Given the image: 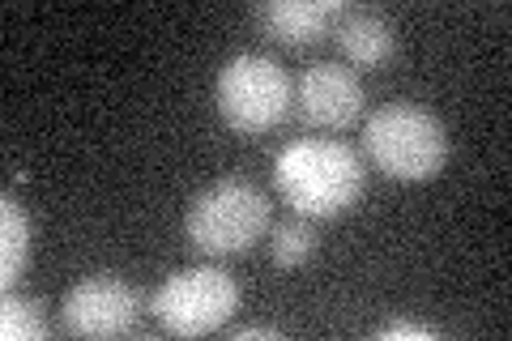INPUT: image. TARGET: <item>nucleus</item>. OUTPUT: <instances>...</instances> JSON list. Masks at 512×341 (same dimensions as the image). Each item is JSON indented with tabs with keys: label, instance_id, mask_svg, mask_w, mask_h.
<instances>
[{
	"label": "nucleus",
	"instance_id": "f257e3e1",
	"mask_svg": "<svg viewBox=\"0 0 512 341\" xmlns=\"http://www.w3.org/2000/svg\"><path fill=\"white\" fill-rule=\"evenodd\" d=\"M274 184L299 218H342L367 192V162L346 141L303 137L274 158Z\"/></svg>",
	"mask_w": 512,
	"mask_h": 341
},
{
	"label": "nucleus",
	"instance_id": "f03ea898",
	"mask_svg": "<svg viewBox=\"0 0 512 341\" xmlns=\"http://www.w3.org/2000/svg\"><path fill=\"white\" fill-rule=\"evenodd\" d=\"M363 162L397 184H427L448 162V128L419 103H389L363 120Z\"/></svg>",
	"mask_w": 512,
	"mask_h": 341
},
{
	"label": "nucleus",
	"instance_id": "7ed1b4c3",
	"mask_svg": "<svg viewBox=\"0 0 512 341\" xmlns=\"http://www.w3.org/2000/svg\"><path fill=\"white\" fill-rule=\"evenodd\" d=\"M269 231V197L244 175H222L192 197L184 235L201 256H244Z\"/></svg>",
	"mask_w": 512,
	"mask_h": 341
},
{
	"label": "nucleus",
	"instance_id": "20e7f679",
	"mask_svg": "<svg viewBox=\"0 0 512 341\" xmlns=\"http://www.w3.org/2000/svg\"><path fill=\"white\" fill-rule=\"evenodd\" d=\"M291 73L265 52H239L222 64L214 81V107L222 124L239 137H261L291 116Z\"/></svg>",
	"mask_w": 512,
	"mask_h": 341
},
{
	"label": "nucleus",
	"instance_id": "39448f33",
	"mask_svg": "<svg viewBox=\"0 0 512 341\" xmlns=\"http://www.w3.org/2000/svg\"><path fill=\"white\" fill-rule=\"evenodd\" d=\"M239 312V282L218 265L180 269L154 290V320L175 337L222 333Z\"/></svg>",
	"mask_w": 512,
	"mask_h": 341
},
{
	"label": "nucleus",
	"instance_id": "423d86ee",
	"mask_svg": "<svg viewBox=\"0 0 512 341\" xmlns=\"http://www.w3.org/2000/svg\"><path fill=\"white\" fill-rule=\"evenodd\" d=\"M141 295L120 273H86L60 299V324L73 337H124L137 333Z\"/></svg>",
	"mask_w": 512,
	"mask_h": 341
},
{
	"label": "nucleus",
	"instance_id": "0eeeda50",
	"mask_svg": "<svg viewBox=\"0 0 512 341\" xmlns=\"http://www.w3.org/2000/svg\"><path fill=\"white\" fill-rule=\"evenodd\" d=\"M295 111L308 128L320 133H346L367 111V90L359 73L338 60H316L295 81Z\"/></svg>",
	"mask_w": 512,
	"mask_h": 341
},
{
	"label": "nucleus",
	"instance_id": "6e6552de",
	"mask_svg": "<svg viewBox=\"0 0 512 341\" xmlns=\"http://www.w3.org/2000/svg\"><path fill=\"white\" fill-rule=\"evenodd\" d=\"M342 9V0H269V5H252V18L265 26L269 39L286 47H308L333 35Z\"/></svg>",
	"mask_w": 512,
	"mask_h": 341
},
{
	"label": "nucleus",
	"instance_id": "1a4fd4ad",
	"mask_svg": "<svg viewBox=\"0 0 512 341\" xmlns=\"http://www.w3.org/2000/svg\"><path fill=\"white\" fill-rule=\"evenodd\" d=\"M333 39L350 60V69H380L397 56V30L380 9H342Z\"/></svg>",
	"mask_w": 512,
	"mask_h": 341
},
{
	"label": "nucleus",
	"instance_id": "9d476101",
	"mask_svg": "<svg viewBox=\"0 0 512 341\" xmlns=\"http://www.w3.org/2000/svg\"><path fill=\"white\" fill-rule=\"evenodd\" d=\"M0 226H5V243H0V286L13 290L26 278V265H30V218H26V205L5 192L0 197Z\"/></svg>",
	"mask_w": 512,
	"mask_h": 341
},
{
	"label": "nucleus",
	"instance_id": "9b49d317",
	"mask_svg": "<svg viewBox=\"0 0 512 341\" xmlns=\"http://www.w3.org/2000/svg\"><path fill=\"white\" fill-rule=\"evenodd\" d=\"M312 256H316V231H312L308 218L274 226V239H269V261H274L278 269H299V265H308Z\"/></svg>",
	"mask_w": 512,
	"mask_h": 341
},
{
	"label": "nucleus",
	"instance_id": "f8f14e48",
	"mask_svg": "<svg viewBox=\"0 0 512 341\" xmlns=\"http://www.w3.org/2000/svg\"><path fill=\"white\" fill-rule=\"evenodd\" d=\"M0 337H5V341H39V337H47L43 303L9 295L5 303H0Z\"/></svg>",
	"mask_w": 512,
	"mask_h": 341
},
{
	"label": "nucleus",
	"instance_id": "ddd939ff",
	"mask_svg": "<svg viewBox=\"0 0 512 341\" xmlns=\"http://www.w3.org/2000/svg\"><path fill=\"white\" fill-rule=\"evenodd\" d=\"M376 337L380 341H431V337H440V329H431L423 320H389L376 329Z\"/></svg>",
	"mask_w": 512,
	"mask_h": 341
},
{
	"label": "nucleus",
	"instance_id": "4468645a",
	"mask_svg": "<svg viewBox=\"0 0 512 341\" xmlns=\"http://www.w3.org/2000/svg\"><path fill=\"white\" fill-rule=\"evenodd\" d=\"M235 341H261V337H282V329H269V324H244V329L231 333Z\"/></svg>",
	"mask_w": 512,
	"mask_h": 341
}]
</instances>
